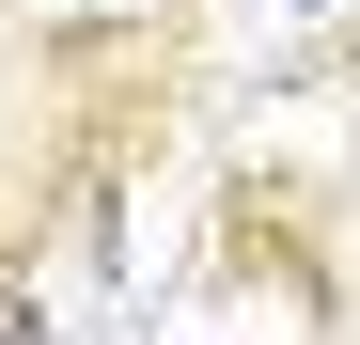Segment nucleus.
I'll return each mask as SVG.
<instances>
[{"label": "nucleus", "mask_w": 360, "mask_h": 345, "mask_svg": "<svg viewBox=\"0 0 360 345\" xmlns=\"http://www.w3.org/2000/svg\"><path fill=\"white\" fill-rule=\"evenodd\" d=\"M0 345H47V330H32V299H0Z\"/></svg>", "instance_id": "f257e3e1"}, {"label": "nucleus", "mask_w": 360, "mask_h": 345, "mask_svg": "<svg viewBox=\"0 0 360 345\" xmlns=\"http://www.w3.org/2000/svg\"><path fill=\"white\" fill-rule=\"evenodd\" d=\"M345 94H360V47H345Z\"/></svg>", "instance_id": "f03ea898"}]
</instances>
